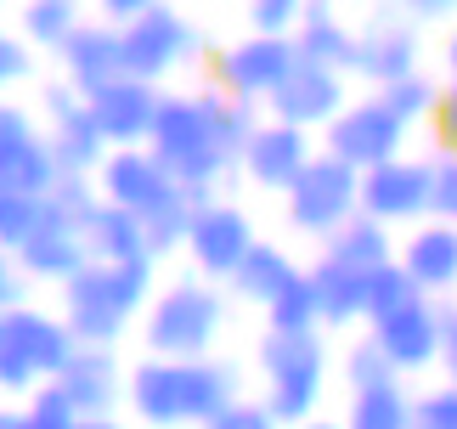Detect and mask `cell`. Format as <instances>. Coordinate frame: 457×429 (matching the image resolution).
I'll use <instances>...</instances> for the list:
<instances>
[{
  "instance_id": "obj_1",
  "label": "cell",
  "mask_w": 457,
  "mask_h": 429,
  "mask_svg": "<svg viewBox=\"0 0 457 429\" xmlns=\"http://www.w3.org/2000/svg\"><path fill=\"white\" fill-rule=\"evenodd\" d=\"M232 401H243V367L226 356H198V362L142 356L125 390V407L147 429H204Z\"/></svg>"
},
{
  "instance_id": "obj_2",
  "label": "cell",
  "mask_w": 457,
  "mask_h": 429,
  "mask_svg": "<svg viewBox=\"0 0 457 429\" xmlns=\"http://www.w3.org/2000/svg\"><path fill=\"white\" fill-rule=\"evenodd\" d=\"M158 294V265L153 260H91L79 277L62 282V322L74 328L79 345H119L130 322Z\"/></svg>"
},
{
  "instance_id": "obj_3",
  "label": "cell",
  "mask_w": 457,
  "mask_h": 429,
  "mask_svg": "<svg viewBox=\"0 0 457 429\" xmlns=\"http://www.w3.org/2000/svg\"><path fill=\"white\" fill-rule=\"evenodd\" d=\"M147 147L158 153V164H164L198 204H209L215 187L232 175V164H226L220 147H215V124H209L204 91H164Z\"/></svg>"
},
{
  "instance_id": "obj_4",
  "label": "cell",
  "mask_w": 457,
  "mask_h": 429,
  "mask_svg": "<svg viewBox=\"0 0 457 429\" xmlns=\"http://www.w3.org/2000/svg\"><path fill=\"white\" fill-rule=\"evenodd\" d=\"M226 328V289L209 277H175L153 294L142 311V345L147 356H175V362H198L215 356V339Z\"/></svg>"
},
{
  "instance_id": "obj_5",
  "label": "cell",
  "mask_w": 457,
  "mask_h": 429,
  "mask_svg": "<svg viewBox=\"0 0 457 429\" xmlns=\"http://www.w3.org/2000/svg\"><path fill=\"white\" fill-rule=\"evenodd\" d=\"M254 367L266 379V407L277 413V424L305 429L316 418V407H322V390L333 373L322 333H271L266 328V339L254 350Z\"/></svg>"
},
{
  "instance_id": "obj_6",
  "label": "cell",
  "mask_w": 457,
  "mask_h": 429,
  "mask_svg": "<svg viewBox=\"0 0 457 429\" xmlns=\"http://www.w3.org/2000/svg\"><path fill=\"white\" fill-rule=\"evenodd\" d=\"M356 214H361V170H350L333 153H316L305 164V175L283 192V221L316 243H328Z\"/></svg>"
},
{
  "instance_id": "obj_7",
  "label": "cell",
  "mask_w": 457,
  "mask_h": 429,
  "mask_svg": "<svg viewBox=\"0 0 457 429\" xmlns=\"http://www.w3.org/2000/svg\"><path fill=\"white\" fill-rule=\"evenodd\" d=\"M407 136H412V124L373 91V97L350 102L345 114L322 130V153L345 158L350 170H378V164H390V158L407 153Z\"/></svg>"
},
{
  "instance_id": "obj_8",
  "label": "cell",
  "mask_w": 457,
  "mask_h": 429,
  "mask_svg": "<svg viewBox=\"0 0 457 429\" xmlns=\"http://www.w3.org/2000/svg\"><path fill=\"white\" fill-rule=\"evenodd\" d=\"M40 114H46V136H51V153H57L62 175H96L102 158L113 153V141L102 136V124L68 80H46L40 85Z\"/></svg>"
},
{
  "instance_id": "obj_9",
  "label": "cell",
  "mask_w": 457,
  "mask_h": 429,
  "mask_svg": "<svg viewBox=\"0 0 457 429\" xmlns=\"http://www.w3.org/2000/svg\"><path fill=\"white\" fill-rule=\"evenodd\" d=\"M361 214L384 226H424L435 214V158H390L378 170H361Z\"/></svg>"
},
{
  "instance_id": "obj_10",
  "label": "cell",
  "mask_w": 457,
  "mask_h": 429,
  "mask_svg": "<svg viewBox=\"0 0 457 429\" xmlns=\"http://www.w3.org/2000/svg\"><path fill=\"white\" fill-rule=\"evenodd\" d=\"M57 181H62V164H57V153H51L46 124H34V114L23 102L0 97V187L46 198Z\"/></svg>"
},
{
  "instance_id": "obj_11",
  "label": "cell",
  "mask_w": 457,
  "mask_h": 429,
  "mask_svg": "<svg viewBox=\"0 0 457 429\" xmlns=\"http://www.w3.org/2000/svg\"><path fill=\"white\" fill-rule=\"evenodd\" d=\"M294 68H300V46H294V34H243V40H232L215 57V85L232 91V97H243V102L266 107L271 91L294 74Z\"/></svg>"
},
{
  "instance_id": "obj_12",
  "label": "cell",
  "mask_w": 457,
  "mask_h": 429,
  "mask_svg": "<svg viewBox=\"0 0 457 429\" xmlns=\"http://www.w3.org/2000/svg\"><path fill=\"white\" fill-rule=\"evenodd\" d=\"M254 243L260 238H254L249 209H237V204H226V198H209V204H198V214H192L187 260H192V272L209 277V282H232Z\"/></svg>"
},
{
  "instance_id": "obj_13",
  "label": "cell",
  "mask_w": 457,
  "mask_h": 429,
  "mask_svg": "<svg viewBox=\"0 0 457 429\" xmlns=\"http://www.w3.org/2000/svg\"><path fill=\"white\" fill-rule=\"evenodd\" d=\"M198 46H204V34L192 29L175 6H164V0L125 29V63H130V74L136 80H153V85L170 80L175 68H187L192 57H198Z\"/></svg>"
},
{
  "instance_id": "obj_14",
  "label": "cell",
  "mask_w": 457,
  "mask_h": 429,
  "mask_svg": "<svg viewBox=\"0 0 457 429\" xmlns=\"http://www.w3.org/2000/svg\"><path fill=\"white\" fill-rule=\"evenodd\" d=\"M367 333L384 345V356L395 362V373H429L441 367V345H446V306L435 294H418L412 306H401L390 316L367 322Z\"/></svg>"
},
{
  "instance_id": "obj_15",
  "label": "cell",
  "mask_w": 457,
  "mask_h": 429,
  "mask_svg": "<svg viewBox=\"0 0 457 429\" xmlns=\"http://www.w3.org/2000/svg\"><path fill=\"white\" fill-rule=\"evenodd\" d=\"M424 68V23H412L407 12H378L367 29H356V68H350V80H367L378 91V85L390 80H407Z\"/></svg>"
},
{
  "instance_id": "obj_16",
  "label": "cell",
  "mask_w": 457,
  "mask_h": 429,
  "mask_svg": "<svg viewBox=\"0 0 457 429\" xmlns=\"http://www.w3.org/2000/svg\"><path fill=\"white\" fill-rule=\"evenodd\" d=\"M350 107V74H339V68H322V63H305L271 91L266 102V119H283V124H300V130H316L322 136L333 119H339Z\"/></svg>"
},
{
  "instance_id": "obj_17",
  "label": "cell",
  "mask_w": 457,
  "mask_h": 429,
  "mask_svg": "<svg viewBox=\"0 0 457 429\" xmlns=\"http://www.w3.org/2000/svg\"><path fill=\"white\" fill-rule=\"evenodd\" d=\"M96 187H102V204H119L130 214H153L158 204H170L181 181L158 164L153 147H113L96 170Z\"/></svg>"
},
{
  "instance_id": "obj_18",
  "label": "cell",
  "mask_w": 457,
  "mask_h": 429,
  "mask_svg": "<svg viewBox=\"0 0 457 429\" xmlns=\"http://www.w3.org/2000/svg\"><path fill=\"white\" fill-rule=\"evenodd\" d=\"M57 63H62V80L74 85L79 97H96L102 85H113V80L130 74V63H125V29L108 23V17H85V23L62 40Z\"/></svg>"
},
{
  "instance_id": "obj_19",
  "label": "cell",
  "mask_w": 457,
  "mask_h": 429,
  "mask_svg": "<svg viewBox=\"0 0 457 429\" xmlns=\"http://www.w3.org/2000/svg\"><path fill=\"white\" fill-rule=\"evenodd\" d=\"M322 153V141L300 124H283V119H266L243 153V175L260 187V192H288L294 181L305 175V164Z\"/></svg>"
},
{
  "instance_id": "obj_20",
  "label": "cell",
  "mask_w": 457,
  "mask_h": 429,
  "mask_svg": "<svg viewBox=\"0 0 457 429\" xmlns=\"http://www.w3.org/2000/svg\"><path fill=\"white\" fill-rule=\"evenodd\" d=\"M57 384H62V396L74 401L79 418H113L119 401H125V390H130V373L119 367L113 345H79L74 362L57 373Z\"/></svg>"
},
{
  "instance_id": "obj_21",
  "label": "cell",
  "mask_w": 457,
  "mask_h": 429,
  "mask_svg": "<svg viewBox=\"0 0 457 429\" xmlns=\"http://www.w3.org/2000/svg\"><path fill=\"white\" fill-rule=\"evenodd\" d=\"M85 102H91V114H96V124H102V136H108L113 147H147L164 91H158L153 80L125 74V80L102 85V91H96V97H85Z\"/></svg>"
},
{
  "instance_id": "obj_22",
  "label": "cell",
  "mask_w": 457,
  "mask_h": 429,
  "mask_svg": "<svg viewBox=\"0 0 457 429\" xmlns=\"http://www.w3.org/2000/svg\"><path fill=\"white\" fill-rule=\"evenodd\" d=\"M0 328H6V339L17 345V356L40 373V379H57V373L74 362L79 339L74 328L62 322V311H40V306H12L6 316H0Z\"/></svg>"
},
{
  "instance_id": "obj_23",
  "label": "cell",
  "mask_w": 457,
  "mask_h": 429,
  "mask_svg": "<svg viewBox=\"0 0 457 429\" xmlns=\"http://www.w3.org/2000/svg\"><path fill=\"white\" fill-rule=\"evenodd\" d=\"M401 265H407V277L424 294H435V299L457 294V226L435 221V214L424 226H407V238H401Z\"/></svg>"
},
{
  "instance_id": "obj_24",
  "label": "cell",
  "mask_w": 457,
  "mask_h": 429,
  "mask_svg": "<svg viewBox=\"0 0 457 429\" xmlns=\"http://www.w3.org/2000/svg\"><path fill=\"white\" fill-rule=\"evenodd\" d=\"M17 265L29 272V282H62L79 277L91 265V248H85V226H68V221H40V231L17 248Z\"/></svg>"
},
{
  "instance_id": "obj_25",
  "label": "cell",
  "mask_w": 457,
  "mask_h": 429,
  "mask_svg": "<svg viewBox=\"0 0 457 429\" xmlns=\"http://www.w3.org/2000/svg\"><path fill=\"white\" fill-rule=\"evenodd\" d=\"M316 299H322V328H350V322H367V294H373V277L356 272V265H339L328 255H316L311 265Z\"/></svg>"
},
{
  "instance_id": "obj_26",
  "label": "cell",
  "mask_w": 457,
  "mask_h": 429,
  "mask_svg": "<svg viewBox=\"0 0 457 429\" xmlns=\"http://www.w3.org/2000/svg\"><path fill=\"white\" fill-rule=\"evenodd\" d=\"M322 255L339 260V265H356V272H367V277H378L384 265L401 260V243H395V231L384 226V221H373V214H356V221H345V226L322 243Z\"/></svg>"
},
{
  "instance_id": "obj_27",
  "label": "cell",
  "mask_w": 457,
  "mask_h": 429,
  "mask_svg": "<svg viewBox=\"0 0 457 429\" xmlns=\"http://www.w3.org/2000/svg\"><path fill=\"white\" fill-rule=\"evenodd\" d=\"M300 272H305V265L294 260L283 243H266V238H260V243L249 248V260L237 265V277L226 282V289H232L237 299H249V306H260V311H266L271 299L283 294V289H288V282L300 277Z\"/></svg>"
},
{
  "instance_id": "obj_28",
  "label": "cell",
  "mask_w": 457,
  "mask_h": 429,
  "mask_svg": "<svg viewBox=\"0 0 457 429\" xmlns=\"http://www.w3.org/2000/svg\"><path fill=\"white\" fill-rule=\"evenodd\" d=\"M294 46H300L305 63L339 68V74H350V68H356V29H350L333 6H311L305 23L294 29Z\"/></svg>"
},
{
  "instance_id": "obj_29",
  "label": "cell",
  "mask_w": 457,
  "mask_h": 429,
  "mask_svg": "<svg viewBox=\"0 0 457 429\" xmlns=\"http://www.w3.org/2000/svg\"><path fill=\"white\" fill-rule=\"evenodd\" d=\"M85 248L91 260H153L147 248V221L119 204H102L91 221H85Z\"/></svg>"
},
{
  "instance_id": "obj_30",
  "label": "cell",
  "mask_w": 457,
  "mask_h": 429,
  "mask_svg": "<svg viewBox=\"0 0 457 429\" xmlns=\"http://www.w3.org/2000/svg\"><path fill=\"white\" fill-rule=\"evenodd\" d=\"M204 102H209V124H215V147L232 170H243V153H249L254 130L266 119H260V102H243L232 91H220V85H204Z\"/></svg>"
},
{
  "instance_id": "obj_31",
  "label": "cell",
  "mask_w": 457,
  "mask_h": 429,
  "mask_svg": "<svg viewBox=\"0 0 457 429\" xmlns=\"http://www.w3.org/2000/svg\"><path fill=\"white\" fill-rule=\"evenodd\" d=\"M418 418V396L407 384H378V390H356L345 407V429H412Z\"/></svg>"
},
{
  "instance_id": "obj_32",
  "label": "cell",
  "mask_w": 457,
  "mask_h": 429,
  "mask_svg": "<svg viewBox=\"0 0 457 429\" xmlns=\"http://www.w3.org/2000/svg\"><path fill=\"white\" fill-rule=\"evenodd\" d=\"M85 23V0H23V40L40 51H62V40Z\"/></svg>"
},
{
  "instance_id": "obj_33",
  "label": "cell",
  "mask_w": 457,
  "mask_h": 429,
  "mask_svg": "<svg viewBox=\"0 0 457 429\" xmlns=\"http://www.w3.org/2000/svg\"><path fill=\"white\" fill-rule=\"evenodd\" d=\"M266 328L271 333H322V299H316L311 272H300L283 294L266 306Z\"/></svg>"
},
{
  "instance_id": "obj_34",
  "label": "cell",
  "mask_w": 457,
  "mask_h": 429,
  "mask_svg": "<svg viewBox=\"0 0 457 429\" xmlns=\"http://www.w3.org/2000/svg\"><path fill=\"white\" fill-rule=\"evenodd\" d=\"M339 379H345V390L356 396V390H378V384H395L401 373H395V362L384 356V345L373 333H361L356 345H345L339 350Z\"/></svg>"
},
{
  "instance_id": "obj_35",
  "label": "cell",
  "mask_w": 457,
  "mask_h": 429,
  "mask_svg": "<svg viewBox=\"0 0 457 429\" xmlns=\"http://www.w3.org/2000/svg\"><path fill=\"white\" fill-rule=\"evenodd\" d=\"M378 97L390 102L407 124H429V119H435V107H441V97H446V85H441V80H429L424 68H418V74H407V80L378 85Z\"/></svg>"
},
{
  "instance_id": "obj_36",
  "label": "cell",
  "mask_w": 457,
  "mask_h": 429,
  "mask_svg": "<svg viewBox=\"0 0 457 429\" xmlns=\"http://www.w3.org/2000/svg\"><path fill=\"white\" fill-rule=\"evenodd\" d=\"M192 214H198V198L181 187L170 204H158L153 214H142L147 221V248H153V260L158 255H170V248H187V231H192Z\"/></svg>"
},
{
  "instance_id": "obj_37",
  "label": "cell",
  "mask_w": 457,
  "mask_h": 429,
  "mask_svg": "<svg viewBox=\"0 0 457 429\" xmlns=\"http://www.w3.org/2000/svg\"><path fill=\"white\" fill-rule=\"evenodd\" d=\"M96 209H102V187H96V175H62V181L46 192V214H51V221L85 226Z\"/></svg>"
},
{
  "instance_id": "obj_38",
  "label": "cell",
  "mask_w": 457,
  "mask_h": 429,
  "mask_svg": "<svg viewBox=\"0 0 457 429\" xmlns=\"http://www.w3.org/2000/svg\"><path fill=\"white\" fill-rule=\"evenodd\" d=\"M46 221V198H29V192H12V187H0V248H23L34 231H40Z\"/></svg>"
},
{
  "instance_id": "obj_39",
  "label": "cell",
  "mask_w": 457,
  "mask_h": 429,
  "mask_svg": "<svg viewBox=\"0 0 457 429\" xmlns=\"http://www.w3.org/2000/svg\"><path fill=\"white\" fill-rule=\"evenodd\" d=\"M424 294L418 282L407 277V265H384V272L373 277V294H367V322H378V316H390V311H401V306H412V299Z\"/></svg>"
},
{
  "instance_id": "obj_40",
  "label": "cell",
  "mask_w": 457,
  "mask_h": 429,
  "mask_svg": "<svg viewBox=\"0 0 457 429\" xmlns=\"http://www.w3.org/2000/svg\"><path fill=\"white\" fill-rule=\"evenodd\" d=\"M311 0H249V29L254 34H294L305 23Z\"/></svg>"
},
{
  "instance_id": "obj_41",
  "label": "cell",
  "mask_w": 457,
  "mask_h": 429,
  "mask_svg": "<svg viewBox=\"0 0 457 429\" xmlns=\"http://www.w3.org/2000/svg\"><path fill=\"white\" fill-rule=\"evenodd\" d=\"M412 429H457V384H435L418 396Z\"/></svg>"
},
{
  "instance_id": "obj_42",
  "label": "cell",
  "mask_w": 457,
  "mask_h": 429,
  "mask_svg": "<svg viewBox=\"0 0 457 429\" xmlns=\"http://www.w3.org/2000/svg\"><path fill=\"white\" fill-rule=\"evenodd\" d=\"M204 429H283V424H277V413H271L266 401H249V396H243V401L226 407L220 418H209Z\"/></svg>"
},
{
  "instance_id": "obj_43",
  "label": "cell",
  "mask_w": 457,
  "mask_h": 429,
  "mask_svg": "<svg viewBox=\"0 0 457 429\" xmlns=\"http://www.w3.org/2000/svg\"><path fill=\"white\" fill-rule=\"evenodd\" d=\"M29 68H34V46L23 40V34H6V29H0V97H6V85L29 80Z\"/></svg>"
},
{
  "instance_id": "obj_44",
  "label": "cell",
  "mask_w": 457,
  "mask_h": 429,
  "mask_svg": "<svg viewBox=\"0 0 457 429\" xmlns=\"http://www.w3.org/2000/svg\"><path fill=\"white\" fill-rule=\"evenodd\" d=\"M435 221L457 226V153H435Z\"/></svg>"
},
{
  "instance_id": "obj_45",
  "label": "cell",
  "mask_w": 457,
  "mask_h": 429,
  "mask_svg": "<svg viewBox=\"0 0 457 429\" xmlns=\"http://www.w3.org/2000/svg\"><path fill=\"white\" fill-rule=\"evenodd\" d=\"M12 306H29V272L17 265L12 248H0V316H6Z\"/></svg>"
},
{
  "instance_id": "obj_46",
  "label": "cell",
  "mask_w": 457,
  "mask_h": 429,
  "mask_svg": "<svg viewBox=\"0 0 457 429\" xmlns=\"http://www.w3.org/2000/svg\"><path fill=\"white\" fill-rule=\"evenodd\" d=\"M429 130H435V153H457V80H446V97L435 107Z\"/></svg>"
},
{
  "instance_id": "obj_47",
  "label": "cell",
  "mask_w": 457,
  "mask_h": 429,
  "mask_svg": "<svg viewBox=\"0 0 457 429\" xmlns=\"http://www.w3.org/2000/svg\"><path fill=\"white\" fill-rule=\"evenodd\" d=\"M412 23H452L457 17V0H395Z\"/></svg>"
},
{
  "instance_id": "obj_48",
  "label": "cell",
  "mask_w": 457,
  "mask_h": 429,
  "mask_svg": "<svg viewBox=\"0 0 457 429\" xmlns=\"http://www.w3.org/2000/svg\"><path fill=\"white\" fill-rule=\"evenodd\" d=\"M96 6V17H108V23H119V29H130L142 12H153L158 0H91Z\"/></svg>"
},
{
  "instance_id": "obj_49",
  "label": "cell",
  "mask_w": 457,
  "mask_h": 429,
  "mask_svg": "<svg viewBox=\"0 0 457 429\" xmlns=\"http://www.w3.org/2000/svg\"><path fill=\"white\" fill-rule=\"evenodd\" d=\"M441 373H446V384H457V306H446V345H441Z\"/></svg>"
},
{
  "instance_id": "obj_50",
  "label": "cell",
  "mask_w": 457,
  "mask_h": 429,
  "mask_svg": "<svg viewBox=\"0 0 457 429\" xmlns=\"http://www.w3.org/2000/svg\"><path fill=\"white\" fill-rule=\"evenodd\" d=\"M0 429H40L29 418V407H0Z\"/></svg>"
},
{
  "instance_id": "obj_51",
  "label": "cell",
  "mask_w": 457,
  "mask_h": 429,
  "mask_svg": "<svg viewBox=\"0 0 457 429\" xmlns=\"http://www.w3.org/2000/svg\"><path fill=\"white\" fill-rule=\"evenodd\" d=\"M441 68H446V80H457V29L446 34V46H441Z\"/></svg>"
},
{
  "instance_id": "obj_52",
  "label": "cell",
  "mask_w": 457,
  "mask_h": 429,
  "mask_svg": "<svg viewBox=\"0 0 457 429\" xmlns=\"http://www.w3.org/2000/svg\"><path fill=\"white\" fill-rule=\"evenodd\" d=\"M305 429H345V424H328V418H311Z\"/></svg>"
},
{
  "instance_id": "obj_53",
  "label": "cell",
  "mask_w": 457,
  "mask_h": 429,
  "mask_svg": "<svg viewBox=\"0 0 457 429\" xmlns=\"http://www.w3.org/2000/svg\"><path fill=\"white\" fill-rule=\"evenodd\" d=\"M311 6H339V0H311Z\"/></svg>"
},
{
  "instance_id": "obj_54",
  "label": "cell",
  "mask_w": 457,
  "mask_h": 429,
  "mask_svg": "<svg viewBox=\"0 0 457 429\" xmlns=\"http://www.w3.org/2000/svg\"><path fill=\"white\" fill-rule=\"evenodd\" d=\"M85 6H91V0H85Z\"/></svg>"
}]
</instances>
